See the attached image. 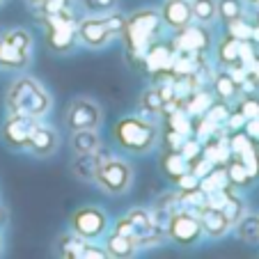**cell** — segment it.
<instances>
[{"label": "cell", "instance_id": "cell-1", "mask_svg": "<svg viewBox=\"0 0 259 259\" xmlns=\"http://www.w3.org/2000/svg\"><path fill=\"white\" fill-rule=\"evenodd\" d=\"M3 106H5V113H19L34 119H46L53 110V97L41 80H37L30 73H19L7 85Z\"/></svg>", "mask_w": 259, "mask_h": 259}, {"label": "cell", "instance_id": "cell-2", "mask_svg": "<svg viewBox=\"0 0 259 259\" xmlns=\"http://www.w3.org/2000/svg\"><path fill=\"white\" fill-rule=\"evenodd\" d=\"M110 138H113L115 147L122 152L131 154V156H145V154L154 152L156 145L161 142V126L156 119L133 113L124 115L113 124Z\"/></svg>", "mask_w": 259, "mask_h": 259}, {"label": "cell", "instance_id": "cell-3", "mask_svg": "<svg viewBox=\"0 0 259 259\" xmlns=\"http://www.w3.org/2000/svg\"><path fill=\"white\" fill-rule=\"evenodd\" d=\"M163 30L165 25H163L156 7H140V10L126 14V23H124L119 39L124 41V49L133 64H140L145 51L163 37Z\"/></svg>", "mask_w": 259, "mask_h": 259}, {"label": "cell", "instance_id": "cell-4", "mask_svg": "<svg viewBox=\"0 0 259 259\" xmlns=\"http://www.w3.org/2000/svg\"><path fill=\"white\" fill-rule=\"evenodd\" d=\"M78 19L80 14L76 7L39 19V25L44 28V44L53 55H69L78 49Z\"/></svg>", "mask_w": 259, "mask_h": 259}, {"label": "cell", "instance_id": "cell-5", "mask_svg": "<svg viewBox=\"0 0 259 259\" xmlns=\"http://www.w3.org/2000/svg\"><path fill=\"white\" fill-rule=\"evenodd\" d=\"M94 186L106 195H126L133 186V165L124 156H110L101 163L94 177Z\"/></svg>", "mask_w": 259, "mask_h": 259}, {"label": "cell", "instance_id": "cell-6", "mask_svg": "<svg viewBox=\"0 0 259 259\" xmlns=\"http://www.w3.org/2000/svg\"><path fill=\"white\" fill-rule=\"evenodd\" d=\"M113 220L108 211L99 204H83L69 215V230L88 241H101L108 234Z\"/></svg>", "mask_w": 259, "mask_h": 259}, {"label": "cell", "instance_id": "cell-7", "mask_svg": "<svg viewBox=\"0 0 259 259\" xmlns=\"http://www.w3.org/2000/svg\"><path fill=\"white\" fill-rule=\"evenodd\" d=\"M165 239L179 248H195L204 239L200 215L186 209H175L165 223Z\"/></svg>", "mask_w": 259, "mask_h": 259}, {"label": "cell", "instance_id": "cell-8", "mask_svg": "<svg viewBox=\"0 0 259 259\" xmlns=\"http://www.w3.org/2000/svg\"><path fill=\"white\" fill-rule=\"evenodd\" d=\"M103 119H106V110L97 99L76 97L69 101L62 122L69 131H83V128H101Z\"/></svg>", "mask_w": 259, "mask_h": 259}, {"label": "cell", "instance_id": "cell-9", "mask_svg": "<svg viewBox=\"0 0 259 259\" xmlns=\"http://www.w3.org/2000/svg\"><path fill=\"white\" fill-rule=\"evenodd\" d=\"M39 119L28 117L19 113H5V119L0 124V140L10 152H28V142L34 126Z\"/></svg>", "mask_w": 259, "mask_h": 259}, {"label": "cell", "instance_id": "cell-10", "mask_svg": "<svg viewBox=\"0 0 259 259\" xmlns=\"http://www.w3.org/2000/svg\"><path fill=\"white\" fill-rule=\"evenodd\" d=\"M175 51L177 49H175V44H172V39L165 41L163 37L156 39L145 51V55H142V60H140V67L147 69V73L152 76L154 83H161V80H165L167 76H170Z\"/></svg>", "mask_w": 259, "mask_h": 259}, {"label": "cell", "instance_id": "cell-11", "mask_svg": "<svg viewBox=\"0 0 259 259\" xmlns=\"http://www.w3.org/2000/svg\"><path fill=\"white\" fill-rule=\"evenodd\" d=\"M115 41L106 28L101 14H80L78 19V46L88 51H106Z\"/></svg>", "mask_w": 259, "mask_h": 259}, {"label": "cell", "instance_id": "cell-12", "mask_svg": "<svg viewBox=\"0 0 259 259\" xmlns=\"http://www.w3.org/2000/svg\"><path fill=\"white\" fill-rule=\"evenodd\" d=\"M172 44L177 51H186V53L195 55H209L211 46H213V34H211L209 25H202L197 21L188 23L186 28H181L175 32Z\"/></svg>", "mask_w": 259, "mask_h": 259}, {"label": "cell", "instance_id": "cell-13", "mask_svg": "<svg viewBox=\"0 0 259 259\" xmlns=\"http://www.w3.org/2000/svg\"><path fill=\"white\" fill-rule=\"evenodd\" d=\"M60 149V133L55 126H51L46 119H39L34 126L32 136L28 142V154H32L34 158H51L55 156Z\"/></svg>", "mask_w": 259, "mask_h": 259}, {"label": "cell", "instance_id": "cell-14", "mask_svg": "<svg viewBox=\"0 0 259 259\" xmlns=\"http://www.w3.org/2000/svg\"><path fill=\"white\" fill-rule=\"evenodd\" d=\"M110 156H113V149H108L106 145L99 147L97 152H90V154H73L69 170H71V175L78 181H83V184H94L97 170L101 167V163Z\"/></svg>", "mask_w": 259, "mask_h": 259}, {"label": "cell", "instance_id": "cell-15", "mask_svg": "<svg viewBox=\"0 0 259 259\" xmlns=\"http://www.w3.org/2000/svg\"><path fill=\"white\" fill-rule=\"evenodd\" d=\"M241 46L243 41L236 39L234 34L223 32L218 39L211 46V53H213V62L218 69H239V58H241Z\"/></svg>", "mask_w": 259, "mask_h": 259}, {"label": "cell", "instance_id": "cell-16", "mask_svg": "<svg viewBox=\"0 0 259 259\" xmlns=\"http://www.w3.org/2000/svg\"><path fill=\"white\" fill-rule=\"evenodd\" d=\"M158 14H161L165 30H172V32L193 23L191 0H163L161 5H158Z\"/></svg>", "mask_w": 259, "mask_h": 259}, {"label": "cell", "instance_id": "cell-17", "mask_svg": "<svg viewBox=\"0 0 259 259\" xmlns=\"http://www.w3.org/2000/svg\"><path fill=\"white\" fill-rule=\"evenodd\" d=\"M197 215H200L202 232H204L206 239L218 241V239H225V236L232 232V223L225 218V213L220 209H213V206L204 204L200 211H197Z\"/></svg>", "mask_w": 259, "mask_h": 259}, {"label": "cell", "instance_id": "cell-18", "mask_svg": "<svg viewBox=\"0 0 259 259\" xmlns=\"http://www.w3.org/2000/svg\"><path fill=\"white\" fill-rule=\"evenodd\" d=\"M101 243L110 259H131L142 252L133 236L119 234V232H115V230H108V234L101 239Z\"/></svg>", "mask_w": 259, "mask_h": 259}, {"label": "cell", "instance_id": "cell-19", "mask_svg": "<svg viewBox=\"0 0 259 259\" xmlns=\"http://www.w3.org/2000/svg\"><path fill=\"white\" fill-rule=\"evenodd\" d=\"M209 83H211L209 85L211 92H213V97L218 99V101H225V103H230V106H234L236 99L241 97V85L230 69H218V71H213Z\"/></svg>", "mask_w": 259, "mask_h": 259}, {"label": "cell", "instance_id": "cell-20", "mask_svg": "<svg viewBox=\"0 0 259 259\" xmlns=\"http://www.w3.org/2000/svg\"><path fill=\"white\" fill-rule=\"evenodd\" d=\"M202 154L209 158L213 165H225L232 158V149H230V133L225 128H218L213 136H209L202 142Z\"/></svg>", "mask_w": 259, "mask_h": 259}, {"label": "cell", "instance_id": "cell-21", "mask_svg": "<svg viewBox=\"0 0 259 259\" xmlns=\"http://www.w3.org/2000/svg\"><path fill=\"white\" fill-rule=\"evenodd\" d=\"M163 106H165V97L161 92V85L154 83L149 88H145L138 97V113L142 117H149V119H161L163 115Z\"/></svg>", "mask_w": 259, "mask_h": 259}, {"label": "cell", "instance_id": "cell-22", "mask_svg": "<svg viewBox=\"0 0 259 259\" xmlns=\"http://www.w3.org/2000/svg\"><path fill=\"white\" fill-rule=\"evenodd\" d=\"M32 55L34 53H25V51L7 44L5 39H0V69L3 71H25L32 64Z\"/></svg>", "mask_w": 259, "mask_h": 259}, {"label": "cell", "instance_id": "cell-23", "mask_svg": "<svg viewBox=\"0 0 259 259\" xmlns=\"http://www.w3.org/2000/svg\"><path fill=\"white\" fill-rule=\"evenodd\" d=\"M161 172L172 184H179L181 177L191 172V163H188V158L179 149H165L161 156Z\"/></svg>", "mask_w": 259, "mask_h": 259}, {"label": "cell", "instance_id": "cell-24", "mask_svg": "<svg viewBox=\"0 0 259 259\" xmlns=\"http://www.w3.org/2000/svg\"><path fill=\"white\" fill-rule=\"evenodd\" d=\"M101 133L99 128H83V131H69V147H71V154H90L97 152L99 147H103Z\"/></svg>", "mask_w": 259, "mask_h": 259}, {"label": "cell", "instance_id": "cell-25", "mask_svg": "<svg viewBox=\"0 0 259 259\" xmlns=\"http://www.w3.org/2000/svg\"><path fill=\"white\" fill-rule=\"evenodd\" d=\"M232 232L236 234V239H241L248 245H259V213H245L234 223Z\"/></svg>", "mask_w": 259, "mask_h": 259}, {"label": "cell", "instance_id": "cell-26", "mask_svg": "<svg viewBox=\"0 0 259 259\" xmlns=\"http://www.w3.org/2000/svg\"><path fill=\"white\" fill-rule=\"evenodd\" d=\"M225 172H227V181H230V186H234L236 191H245V188L254 186L250 172L245 170V165L236 156H232L230 161L225 163Z\"/></svg>", "mask_w": 259, "mask_h": 259}, {"label": "cell", "instance_id": "cell-27", "mask_svg": "<svg viewBox=\"0 0 259 259\" xmlns=\"http://www.w3.org/2000/svg\"><path fill=\"white\" fill-rule=\"evenodd\" d=\"M83 236H78L76 232H62V234L58 236V243H55V250H58V257L62 259H78V252L83 250L85 245Z\"/></svg>", "mask_w": 259, "mask_h": 259}, {"label": "cell", "instance_id": "cell-28", "mask_svg": "<svg viewBox=\"0 0 259 259\" xmlns=\"http://www.w3.org/2000/svg\"><path fill=\"white\" fill-rule=\"evenodd\" d=\"M215 14H218V23L227 25L248 14V5L243 0H215Z\"/></svg>", "mask_w": 259, "mask_h": 259}, {"label": "cell", "instance_id": "cell-29", "mask_svg": "<svg viewBox=\"0 0 259 259\" xmlns=\"http://www.w3.org/2000/svg\"><path fill=\"white\" fill-rule=\"evenodd\" d=\"M0 39H5L7 44L16 46V49L25 51V53H34V37L28 28H21V25L10 28V30H5V32L0 34Z\"/></svg>", "mask_w": 259, "mask_h": 259}, {"label": "cell", "instance_id": "cell-30", "mask_svg": "<svg viewBox=\"0 0 259 259\" xmlns=\"http://www.w3.org/2000/svg\"><path fill=\"white\" fill-rule=\"evenodd\" d=\"M193 21L202 25H215L218 23V14H215V0H191Z\"/></svg>", "mask_w": 259, "mask_h": 259}, {"label": "cell", "instance_id": "cell-31", "mask_svg": "<svg viewBox=\"0 0 259 259\" xmlns=\"http://www.w3.org/2000/svg\"><path fill=\"white\" fill-rule=\"evenodd\" d=\"M223 213H225V218L232 223V227H234V223L241 218V215H245L248 213V204H245V200L239 195V191L236 188H232L230 191V195H227V200H225V204H223Z\"/></svg>", "mask_w": 259, "mask_h": 259}, {"label": "cell", "instance_id": "cell-32", "mask_svg": "<svg viewBox=\"0 0 259 259\" xmlns=\"http://www.w3.org/2000/svg\"><path fill=\"white\" fill-rule=\"evenodd\" d=\"M230 186L227 181V172H225V165H213L204 177L200 179V188L204 193H211V191H218V188H225Z\"/></svg>", "mask_w": 259, "mask_h": 259}, {"label": "cell", "instance_id": "cell-33", "mask_svg": "<svg viewBox=\"0 0 259 259\" xmlns=\"http://www.w3.org/2000/svg\"><path fill=\"white\" fill-rule=\"evenodd\" d=\"M76 5H78V0H41L39 5L32 10V14H34V19L39 21V19L53 16V14H58V12H64Z\"/></svg>", "mask_w": 259, "mask_h": 259}, {"label": "cell", "instance_id": "cell-34", "mask_svg": "<svg viewBox=\"0 0 259 259\" xmlns=\"http://www.w3.org/2000/svg\"><path fill=\"white\" fill-rule=\"evenodd\" d=\"M234 110L243 119H254L259 117V92H248L241 94L234 103Z\"/></svg>", "mask_w": 259, "mask_h": 259}, {"label": "cell", "instance_id": "cell-35", "mask_svg": "<svg viewBox=\"0 0 259 259\" xmlns=\"http://www.w3.org/2000/svg\"><path fill=\"white\" fill-rule=\"evenodd\" d=\"M83 14H108L119 7V0H78Z\"/></svg>", "mask_w": 259, "mask_h": 259}, {"label": "cell", "instance_id": "cell-36", "mask_svg": "<svg viewBox=\"0 0 259 259\" xmlns=\"http://www.w3.org/2000/svg\"><path fill=\"white\" fill-rule=\"evenodd\" d=\"M248 92H259V51L254 55V60L250 62V67L245 69V76L241 80V94Z\"/></svg>", "mask_w": 259, "mask_h": 259}, {"label": "cell", "instance_id": "cell-37", "mask_svg": "<svg viewBox=\"0 0 259 259\" xmlns=\"http://www.w3.org/2000/svg\"><path fill=\"white\" fill-rule=\"evenodd\" d=\"M225 32L234 34L236 39H241V41H248L250 39V32H252V16L245 14V16H241V19L227 23L225 25Z\"/></svg>", "mask_w": 259, "mask_h": 259}, {"label": "cell", "instance_id": "cell-38", "mask_svg": "<svg viewBox=\"0 0 259 259\" xmlns=\"http://www.w3.org/2000/svg\"><path fill=\"white\" fill-rule=\"evenodd\" d=\"M103 16V23H106V28L110 30V34H113L115 39H119L122 37V30H124V23H126V14L124 12L113 10V12H108V14H101Z\"/></svg>", "mask_w": 259, "mask_h": 259}, {"label": "cell", "instance_id": "cell-39", "mask_svg": "<svg viewBox=\"0 0 259 259\" xmlns=\"http://www.w3.org/2000/svg\"><path fill=\"white\" fill-rule=\"evenodd\" d=\"M243 131L248 133V136L252 138V140L259 145V117H254V119H245Z\"/></svg>", "mask_w": 259, "mask_h": 259}, {"label": "cell", "instance_id": "cell-40", "mask_svg": "<svg viewBox=\"0 0 259 259\" xmlns=\"http://www.w3.org/2000/svg\"><path fill=\"white\" fill-rule=\"evenodd\" d=\"M7 223H10V215H7V209L3 204H0V232L7 227Z\"/></svg>", "mask_w": 259, "mask_h": 259}, {"label": "cell", "instance_id": "cell-41", "mask_svg": "<svg viewBox=\"0 0 259 259\" xmlns=\"http://www.w3.org/2000/svg\"><path fill=\"white\" fill-rule=\"evenodd\" d=\"M245 5H248V10H254V7H259V0H243Z\"/></svg>", "mask_w": 259, "mask_h": 259}, {"label": "cell", "instance_id": "cell-42", "mask_svg": "<svg viewBox=\"0 0 259 259\" xmlns=\"http://www.w3.org/2000/svg\"><path fill=\"white\" fill-rule=\"evenodd\" d=\"M23 3H25V5H28V7H30V10H34V7L39 5L41 0H23Z\"/></svg>", "mask_w": 259, "mask_h": 259}, {"label": "cell", "instance_id": "cell-43", "mask_svg": "<svg viewBox=\"0 0 259 259\" xmlns=\"http://www.w3.org/2000/svg\"><path fill=\"white\" fill-rule=\"evenodd\" d=\"M252 21H254V23H259V7H254V14H252Z\"/></svg>", "mask_w": 259, "mask_h": 259}, {"label": "cell", "instance_id": "cell-44", "mask_svg": "<svg viewBox=\"0 0 259 259\" xmlns=\"http://www.w3.org/2000/svg\"><path fill=\"white\" fill-rule=\"evenodd\" d=\"M3 248H5V243H3V232H0V254H3Z\"/></svg>", "mask_w": 259, "mask_h": 259}, {"label": "cell", "instance_id": "cell-45", "mask_svg": "<svg viewBox=\"0 0 259 259\" xmlns=\"http://www.w3.org/2000/svg\"><path fill=\"white\" fill-rule=\"evenodd\" d=\"M3 3H5V0H0V5H3Z\"/></svg>", "mask_w": 259, "mask_h": 259}]
</instances>
